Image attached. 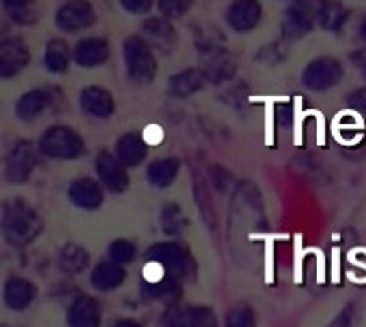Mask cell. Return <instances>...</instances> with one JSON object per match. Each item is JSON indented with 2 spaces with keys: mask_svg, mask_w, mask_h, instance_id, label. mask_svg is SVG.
<instances>
[{
  "mask_svg": "<svg viewBox=\"0 0 366 327\" xmlns=\"http://www.w3.org/2000/svg\"><path fill=\"white\" fill-rule=\"evenodd\" d=\"M0 229H2L6 244L15 248H24L39 238L43 229V221L39 212L32 206H28L24 199H11V201H4L2 206Z\"/></svg>",
  "mask_w": 366,
  "mask_h": 327,
  "instance_id": "1",
  "label": "cell"
},
{
  "mask_svg": "<svg viewBox=\"0 0 366 327\" xmlns=\"http://www.w3.org/2000/svg\"><path fill=\"white\" fill-rule=\"evenodd\" d=\"M39 150L49 156V159H58V161H73L84 156L86 152V144L81 139V135L64 124H56L49 126L41 139H39Z\"/></svg>",
  "mask_w": 366,
  "mask_h": 327,
  "instance_id": "2",
  "label": "cell"
},
{
  "mask_svg": "<svg viewBox=\"0 0 366 327\" xmlns=\"http://www.w3.org/2000/svg\"><path fill=\"white\" fill-rule=\"evenodd\" d=\"M124 64L131 81L137 86H146L157 77L154 51L144 36L133 34L124 41Z\"/></svg>",
  "mask_w": 366,
  "mask_h": 327,
  "instance_id": "3",
  "label": "cell"
},
{
  "mask_svg": "<svg viewBox=\"0 0 366 327\" xmlns=\"http://www.w3.org/2000/svg\"><path fill=\"white\" fill-rule=\"evenodd\" d=\"M146 257L148 261L159 263L172 278H187L195 270L189 248L178 242H157L148 248Z\"/></svg>",
  "mask_w": 366,
  "mask_h": 327,
  "instance_id": "4",
  "label": "cell"
},
{
  "mask_svg": "<svg viewBox=\"0 0 366 327\" xmlns=\"http://www.w3.org/2000/svg\"><path fill=\"white\" fill-rule=\"evenodd\" d=\"M36 150L39 146L34 148L32 141H17L9 154L4 156V178L11 182V184H24L30 180L34 167H36Z\"/></svg>",
  "mask_w": 366,
  "mask_h": 327,
  "instance_id": "5",
  "label": "cell"
},
{
  "mask_svg": "<svg viewBox=\"0 0 366 327\" xmlns=\"http://www.w3.org/2000/svg\"><path fill=\"white\" fill-rule=\"evenodd\" d=\"M343 79V64L337 58H317L302 71V84L315 92H326Z\"/></svg>",
  "mask_w": 366,
  "mask_h": 327,
  "instance_id": "6",
  "label": "cell"
},
{
  "mask_svg": "<svg viewBox=\"0 0 366 327\" xmlns=\"http://www.w3.org/2000/svg\"><path fill=\"white\" fill-rule=\"evenodd\" d=\"M94 169H97V178L103 184L105 191L109 193H124L129 188V173L127 167L118 161L116 154L103 150L97 154L94 161Z\"/></svg>",
  "mask_w": 366,
  "mask_h": 327,
  "instance_id": "7",
  "label": "cell"
},
{
  "mask_svg": "<svg viewBox=\"0 0 366 327\" xmlns=\"http://www.w3.org/2000/svg\"><path fill=\"white\" fill-rule=\"evenodd\" d=\"M94 19L97 15L88 0H66L56 13V24L64 32H79L84 28H90Z\"/></svg>",
  "mask_w": 366,
  "mask_h": 327,
  "instance_id": "8",
  "label": "cell"
},
{
  "mask_svg": "<svg viewBox=\"0 0 366 327\" xmlns=\"http://www.w3.org/2000/svg\"><path fill=\"white\" fill-rule=\"evenodd\" d=\"M30 62V51L26 43L17 36H6L0 41V77H15Z\"/></svg>",
  "mask_w": 366,
  "mask_h": 327,
  "instance_id": "9",
  "label": "cell"
},
{
  "mask_svg": "<svg viewBox=\"0 0 366 327\" xmlns=\"http://www.w3.org/2000/svg\"><path fill=\"white\" fill-rule=\"evenodd\" d=\"M202 56V71L206 73L208 81H214V84H221V81H227L234 77L236 73V64L232 60V56L225 51V47H214V49H208V51H199Z\"/></svg>",
  "mask_w": 366,
  "mask_h": 327,
  "instance_id": "10",
  "label": "cell"
},
{
  "mask_svg": "<svg viewBox=\"0 0 366 327\" xmlns=\"http://www.w3.org/2000/svg\"><path fill=\"white\" fill-rule=\"evenodd\" d=\"M36 298V287L24 276H9L2 287V302L9 311H26Z\"/></svg>",
  "mask_w": 366,
  "mask_h": 327,
  "instance_id": "11",
  "label": "cell"
},
{
  "mask_svg": "<svg viewBox=\"0 0 366 327\" xmlns=\"http://www.w3.org/2000/svg\"><path fill=\"white\" fill-rule=\"evenodd\" d=\"M69 201L79 210H97L103 206V184L94 178H77L69 186Z\"/></svg>",
  "mask_w": 366,
  "mask_h": 327,
  "instance_id": "12",
  "label": "cell"
},
{
  "mask_svg": "<svg viewBox=\"0 0 366 327\" xmlns=\"http://www.w3.org/2000/svg\"><path fill=\"white\" fill-rule=\"evenodd\" d=\"M101 304L92 296H77L66 311L69 327H101Z\"/></svg>",
  "mask_w": 366,
  "mask_h": 327,
  "instance_id": "13",
  "label": "cell"
},
{
  "mask_svg": "<svg viewBox=\"0 0 366 327\" xmlns=\"http://www.w3.org/2000/svg\"><path fill=\"white\" fill-rule=\"evenodd\" d=\"M142 30H144V36L150 47H154L163 54H167L176 47L178 36L167 17H148L142 26Z\"/></svg>",
  "mask_w": 366,
  "mask_h": 327,
  "instance_id": "14",
  "label": "cell"
},
{
  "mask_svg": "<svg viewBox=\"0 0 366 327\" xmlns=\"http://www.w3.org/2000/svg\"><path fill=\"white\" fill-rule=\"evenodd\" d=\"M262 19V2L259 0H234L227 6V24L238 32L253 30Z\"/></svg>",
  "mask_w": 366,
  "mask_h": 327,
  "instance_id": "15",
  "label": "cell"
},
{
  "mask_svg": "<svg viewBox=\"0 0 366 327\" xmlns=\"http://www.w3.org/2000/svg\"><path fill=\"white\" fill-rule=\"evenodd\" d=\"M79 105L92 118H109L116 109L112 92L105 88H99V86L84 88L79 94Z\"/></svg>",
  "mask_w": 366,
  "mask_h": 327,
  "instance_id": "16",
  "label": "cell"
},
{
  "mask_svg": "<svg viewBox=\"0 0 366 327\" xmlns=\"http://www.w3.org/2000/svg\"><path fill=\"white\" fill-rule=\"evenodd\" d=\"M73 58L79 66L84 69H94L101 66L107 58H109V43L105 39L99 36H90V39H81L75 45Z\"/></svg>",
  "mask_w": 366,
  "mask_h": 327,
  "instance_id": "17",
  "label": "cell"
},
{
  "mask_svg": "<svg viewBox=\"0 0 366 327\" xmlns=\"http://www.w3.org/2000/svg\"><path fill=\"white\" fill-rule=\"evenodd\" d=\"M206 84H208V77H206V73L197 66V69H184V71L172 75V77H169L167 90H169V94L176 96V99H187V96H191V94L204 90Z\"/></svg>",
  "mask_w": 366,
  "mask_h": 327,
  "instance_id": "18",
  "label": "cell"
},
{
  "mask_svg": "<svg viewBox=\"0 0 366 327\" xmlns=\"http://www.w3.org/2000/svg\"><path fill=\"white\" fill-rule=\"evenodd\" d=\"M124 281H127V270H124V266H118V263H114L112 259L99 261V263L94 266V270L90 272V285H92L97 291H103V293L118 289Z\"/></svg>",
  "mask_w": 366,
  "mask_h": 327,
  "instance_id": "19",
  "label": "cell"
},
{
  "mask_svg": "<svg viewBox=\"0 0 366 327\" xmlns=\"http://www.w3.org/2000/svg\"><path fill=\"white\" fill-rule=\"evenodd\" d=\"M118 161L124 167H137L139 163H144L146 154H148V144L142 135L137 133H124L122 137L116 139V152Z\"/></svg>",
  "mask_w": 366,
  "mask_h": 327,
  "instance_id": "20",
  "label": "cell"
},
{
  "mask_svg": "<svg viewBox=\"0 0 366 327\" xmlns=\"http://www.w3.org/2000/svg\"><path fill=\"white\" fill-rule=\"evenodd\" d=\"M49 103H51L49 92L43 88H34V90H28L26 94L19 96V101L15 103V114L19 120L32 122L49 107Z\"/></svg>",
  "mask_w": 366,
  "mask_h": 327,
  "instance_id": "21",
  "label": "cell"
},
{
  "mask_svg": "<svg viewBox=\"0 0 366 327\" xmlns=\"http://www.w3.org/2000/svg\"><path fill=\"white\" fill-rule=\"evenodd\" d=\"M180 173V161L178 159H157L148 165V182L154 186V188H167L174 184V180L178 178Z\"/></svg>",
  "mask_w": 366,
  "mask_h": 327,
  "instance_id": "22",
  "label": "cell"
},
{
  "mask_svg": "<svg viewBox=\"0 0 366 327\" xmlns=\"http://www.w3.org/2000/svg\"><path fill=\"white\" fill-rule=\"evenodd\" d=\"M315 26V19L311 15H307L302 9L298 6H290L285 11V17H283V24H281V30H283V39H302L305 34H309Z\"/></svg>",
  "mask_w": 366,
  "mask_h": 327,
  "instance_id": "23",
  "label": "cell"
},
{
  "mask_svg": "<svg viewBox=\"0 0 366 327\" xmlns=\"http://www.w3.org/2000/svg\"><path fill=\"white\" fill-rule=\"evenodd\" d=\"M88 263L90 255L79 244H66L58 255V266L64 274H81L84 270H88Z\"/></svg>",
  "mask_w": 366,
  "mask_h": 327,
  "instance_id": "24",
  "label": "cell"
},
{
  "mask_svg": "<svg viewBox=\"0 0 366 327\" xmlns=\"http://www.w3.org/2000/svg\"><path fill=\"white\" fill-rule=\"evenodd\" d=\"M71 62L69 45L62 39H51L45 47V66L49 73H66Z\"/></svg>",
  "mask_w": 366,
  "mask_h": 327,
  "instance_id": "25",
  "label": "cell"
},
{
  "mask_svg": "<svg viewBox=\"0 0 366 327\" xmlns=\"http://www.w3.org/2000/svg\"><path fill=\"white\" fill-rule=\"evenodd\" d=\"M350 17V11L347 6H343L341 2L337 0H326L324 9H322V15H320V26L324 30H330V32H337Z\"/></svg>",
  "mask_w": 366,
  "mask_h": 327,
  "instance_id": "26",
  "label": "cell"
},
{
  "mask_svg": "<svg viewBox=\"0 0 366 327\" xmlns=\"http://www.w3.org/2000/svg\"><path fill=\"white\" fill-rule=\"evenodd\" d=\"M187 225H189V221L184 218L180 206L169 203V206L163 208V212H161V227H163V231L167 236H180L187 229Z\"/></svg>",
  "mask_w": 366,
  "mask_h": 327,
  "instance_id": "27",
  "label": "cell"
},
{
  "mask_svg": "<svg viewBox=\"0 0 366 327\" xmlns=\"http://www.w3.org/2000/svg\"><path fill=\"white\" fill-rule=\"evenodd\" d=\"M135 244L131 242V240H127V238H118V240H114L112 244H109V248H107V255H109V259L114 261V263H118V266H127V263H131L133 259H135Z\"/></svg>",
  "mask_w": 366,
  "mask_h": 327,
  "instance_id": "28",
  "label": "cell"
},
{
  "mask_svg": "<svg viewBox=\"0 0 366 327\" xmlns=\"http://www.w3.org/2000/svg\"><path fill=\"white\" fill-rule=\"evenodd\" d=\"M225 327H257V319L251 306L238 304L227 311L225 315Z\"/></svg>",
  "mask_w": 366,
  "mask_h": 327,
  "instance_id": "29",
  "label": "cell"
},
{
  "mask_svg": "<svg viewBox=\"0 0 366 327\" xmlns=\"http://www.w3.org/2000/svg\"><path fill=\"white\" fill-rule=\"evenodd\" d=\"M163 327H197L195 326V317H193V306L191 308H178L174 306L165 321H163Z\"/></svg>",
  "mask_w": 366,
  "mask_h": 327,
  "instance_id": "30",
  "label": "cell"
},
{
  "mask_svg": "<svg viewBox=\"0 0 366 327\" xmlns=\"http://www.w3.org/2000/svg\"><path fill=\"white\" fill-rule=\"evenodd\" d=\"M193 0H159V11L163 13V17L174 19L184 15L191 9Z\"/></svg>",
  "mask_w": 366,
  "mask_h": 327,
  "instance_id": "31",
  "label": "cell"
},
{
  "mask_svg": "<svg viewBox=\"0 0 366 327\" xmlns=\"http://www.w3.org/2000/svg\"><path fill=\"white\" fill-rule=\"evenodd\" d=\"M193 317H195V326L197 327H219L214 311L208 306H193Z\"/></svg>",
  "mask_w": 366,
  "mask_h": 327,
  "instance_id": "32",
  "label": "cell"
},
{
  "mask_svg": "<svg viewBox=\"0 0 366 327\" xmlns=\"http://www.w3.org/2000/svg\"><path fill=\"white\" fill-rule=\"evenodd\" d=\"M285 58V47L281 43H272L268 47H264V51L259 54V60H266L268 64H277Z\"/></svg>",
  "mask_w": 366,
  "mask_h": 327,
  "instance_id": "33",
  "label": "cell"
},
{
  "mask_svg": "<svg viewBox=\"0 0 366 327\" xmlns=\"http://www.w3.org/2000/svg\"><path fill=\"white\" fill-rule=\"evenodd\" d=\"M120 4H122L129 13L144 15V13H150L154 0H120Z\"/></svg>",
  "mask_w": 366,
  "mask_h": 327,
  "instance_id": "34",
  "label": "cell"
},
{
  "mask_svg": "<svg viewBox=\"0 0 366 327\" xmlns=\"http://www.w3.org/2000/svg\"><path fill=\"white\" fill-rule=\"evenodd\" d=\"M352 321H354V306L350 304L345 311H341V313L337 315V319H335L328 327H352Z\"/></svg>",
  "mask_w": 366,
  "mask_h": 327,
  "instance_id": "35",
  "label": "cell"
},
{
  "mask_svg": "<svg viewBox=\"0 0 366 327\" xmlns=\"http://www.w3.org/2000/svg\"><path fill=\"white\" fill-rule=\"evenodd\" d=\"M277 111H279V122L283 124V126H290L292 124V105H287V103H279L277 105Z\"/></svg>",
  "mask_w": 366,
  "mask_h": 327,
  "instance_id": "36",
  "label": "cell"
},
{
  "mask_svg": "<svg viewBox=\"0 0 366 327\" xmlns=\"http://www.w3.org/2000/svg\"><path fill=\"white\" fill-rule=\"evenodd\" d=\"M9 15L15 19V21H19V24H28V21H32L34 19V13L30 11V9H19V11H9Z\"/></svg>",
  "mask_w": 366,
  "mask_h": 327,
  "instance_id": "37",
  "label": "cell"
},
{
  "mask_svg": "<svg viewBox=\"0 0 366 327\" xmlns=\"http://www.w3.org/2000/svg\"><path fill=\"white\" fill-rule=\"evenodd\" d=\"M34 0H2L6 11H19V9H30Z\"/></svg>",
  "mask_w": 366,
  "mask_h": 327,
  "instance_id": "38",
  "label": "cell"
},
{
  "mask_svg": "<svg viewBox=\"0 0 366 327\" xmlns=\"http://www.w3.org/2000/svg\"><path fill=\"white\" fill-rule=\"evenodd\" d=\"M350 101H352V105H354L356 109L366 111V90H358V92H354V94L350 96Z\"/></svg>",
  "mask_w": 366,
  "mask_h": 327,
  "instance_id": "39",
  "label": "cell"
},
{
  "mask_svg": "<svg viewBox=\"0 0 366 327\" xmlns=\"http://www.w3.org/2000/svg\"><path fill=\"white\" fill-rule=\"evenodd\" d=\"M114 327H144L142 323H137L135 319H118Z\"/></svg>",
  "mask_w": 366,
  "mask_h": 327,
  "instance_id": "40",
  "label": "cell"
},
{
  "mask_svg": "<svg viewBox=\"0 0 366 327\" xmlns=\"http://www.w3.org/2000/svg\"><path fill=\"white\" fill-rule=\"evenodd\" d=\"M360 34H362V39L366 41V19L362 21V26H360Z\"/></svg>",
  "mask_w": 366,
  "mask_h": 327,
  "instance_id": "41",
  "label": "cell"
},
{
  "mask_svg": "<svg viewBox=\"0 0 366 327\" xmlns=\"http://www.w3.org/2000/svg\"><path fill=\"white\" fill-rule=\"evenodd\" d=\"M365 79H366V64H365Z\"/></svg>",
  "mask_w": 366,
  "mask_h": 327,
  "instance_id": "42",
  "label": "cell"
}]
</instances>
